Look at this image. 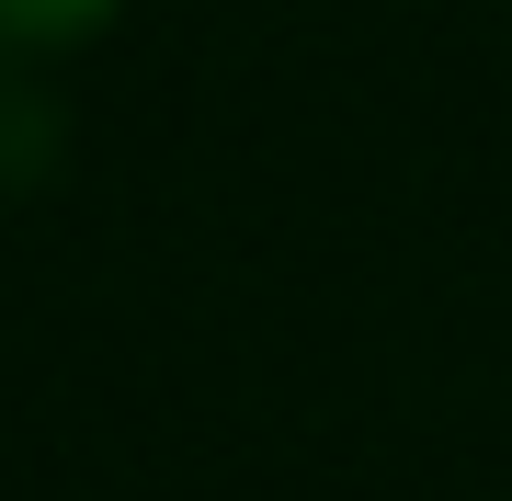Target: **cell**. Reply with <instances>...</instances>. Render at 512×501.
<instances>
[{
  "label": "cell",
  "mask_w": 512,
  "mask_h": 501,
  "mask_svg": "<svg viewBox=\"0 0 512 501\" xmlns=\"http://www.w3.org/2000/svg\"><path fill=\"white\" fill-rule=\"evenodd\" d=\"M0 149H12V171H35V160L57 149V114L23 103V92H0Z\"/></svg>",
  "instance_id": "cell-2"
},
{
  "label": "cell",
  "mask_w": 512,
  "mask_h": 501,
  "mask_svg": "<svg viewBox=\"0 0 512 501\" xmlns=\"http://www.w3.org/2000/svg\"><path fill=\"white\" fill-rule=\"evenodd\" d=\"M114 12H126V0H0V69H23V57H69V46H92Z\"/></svg>",
  "instance_id": "cell-1"
}]
</instances>
